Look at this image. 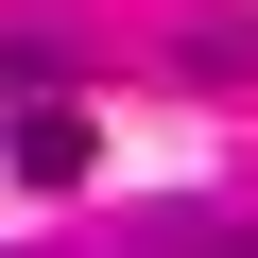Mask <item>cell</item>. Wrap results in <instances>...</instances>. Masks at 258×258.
Segmentation results:
<instances>
[{
  "label": "cell",
  "mask_w": 258,
  "mask_h": 258,
  "mask_svg": "<svg viewBox=\"0 0 258 258\" xmlns=\"http://www.w3.org/2000/svg\"><path fill=\"white\" fill-rule=\"evenodd\" d=\"M86 138H103V120H86V103H52V86H18V120H0L18 189H69V172H86Z\"/></svg>",
  "instance_id": "cell-1"
},
{
  "label": "cell",
  "mask_w": 258,
  "mask_h": 258,
  "mask_svg": "<svg viewBox=\"0 0 258 258\" xmlns=\"http://www.w3.org/2000/svg\"><path fill=\"white\" fill-rule=\"evenodd\" d=\"M120 258H258V224H138Z\"/></svg>",
  "instance_id": "cell-2"
}]
</instances>
